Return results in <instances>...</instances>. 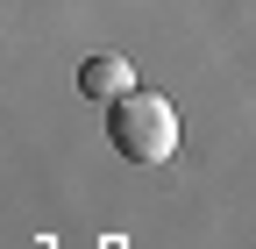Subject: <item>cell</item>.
<instances>
[{"mask_svg": "<svg viewBox=\"0 0 256 249\" xmlns=\"http://www.w3.org/2000/svg\"><path fill=\"white\" fill-rule=\"evenodd\" d=\"M107 142L128 164H164L178 150V107L164 100V92H121V100L107 107Z\"/></svg>", "mask_w": 256, "mask_h": 249, "instance_id": "obj_1", "label": "cell"}, {"mask_svg": "<svg viewBox=\"0 0 256 249\" xmlns=\"http://www.w3.org/2000/svg\"><path fill=\"white\" fill-rule=\"evenodd\" d=\"M78 92H86V100H100V107H114L121 92H136V72H128V57H121V50L86 57V64H78Z\"/></svg>", "mask_w": 256, "mask_h": 249, "instance_id": "obj_2", "label": "cell"}]
</instances>
